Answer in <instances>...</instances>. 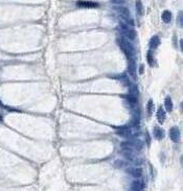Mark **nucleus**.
Listing matches in <instances>:
<instances>
[{
    "label": "nucleus",
    "instance_id": "obj_15",
    "mask_svg": "<svg viewBox=\"0 0 183 191\" xmlns=\"http://www.w3.org/2000/svg\"><path fill=\"white\" fill-rule=\"evenodd\" d=\"M165 111L163 110V108H159L158 110H157V119H158V121L160 122V123H163L165 120Z\"/></svg>",
    "mask_w": 183,
    "mask_h": 191
},
{
    "label": "nucleus",
    "instance_id": "obj_16",
    "mask_svg": "<svg viewBox=\"0 0 183 191\" xmlns=\"http://www.w3.org/2000/svg\"><path fill=\"white\" fill-rule=\"evenodd\" d=\"M164 106H165V110H166L168 112H172V111H173V108H174V106H173V100H172V98L170 96H168L164 99Z\"/></svg>",
    "mask_w": 183,
    "mask_h": 191
},
{
    "label": "nucleus",
    "instance_id": "obj_7",
    "mask_svg": "<svg viewBox=\"0 0 183 191\" xmlns=\"http://www.w3.org/2000/svg\"><path fill=\"white\" fill-rule=\"evenodd\" d=\"M127 172L131 176L135 178V179H139V178L142 176V169L139 168V167H132V168H129V169L127 170Z\"/></svg>",
    "mask_w": 183,
    "mask_h": 191
},
{
    "label": "nucleus",
    "instance_id": "obj_13",
    "mask_svg": "<svg viewBox=\"0 0 183 191\" xmlns=\"http://www.w3.org/2000/svg\"><path fill=\"white\" fill-rule=\"evenodd\" d=\"M161 19L164 23H170L172 21V19H173V15H172L171 11H164V12L162 13Z\"/></svg>",
    "mask_w": 183,
    "mask_h": 191
},
{
    "label": "nucleus",
    "instance_id": "obj_20",
    "mask_svg": "<svg viewBox=\"0 0 183 191\" xmlns=\"http://www.w3.org/2000/svg\"><path fill=\"white\" fill-rule=\"evenodd\" d=\"M153 109H154V104H153V100L150 99L148 101V106H146V110H148V113L151 114L153 112Z\"/></svg>",
    "mask_w": 183,
    "mask_h": 191
},
{
    "label": "nucleus",
    "instance_id": "obj_8",
    "mask_svg": "<svg viewBox=\"0 0 183 191\" xmlns=\"http://www.w3.org/2000/svg\"><path fill=\"white\" fill-rule=\"evenodd\" d=\"M170 138H171L172 141L174 142H178L179 141V138H180V130L177 126H173L170 130Z\"/></svg>",
    "mask_w": 183,
    "mask_h": 191
},
{
    "label": "nucleus",
    "instance_id": "obj_18",
    "mask_svg": "<svg viewBox=\"0 0 183 191\" xmlns=\"http://www.w3.org/2000/svg\"><path fill=\"white\" fill-rule=\"evenodd\" d=\"M129 87H130V88H129V90H130V93H129V94L133 95V96H135V97H138L139 91H138L137 87H136V86H133V85H130Z\"/></svg>",
    "mask_w": 183,
    "mask_h": 191
},
{
    "label": "nucleus",
    "instance_id": "obj_17",
    "mask_svg": "<svg viewBox=\"0 0 183 191\" xmlns=\"http://www.w3.org/2000/svg\"><path fill=\"white\" fill-rule=\"evenodd\" d=\"M135 7H136V12H137L138 16H142V15H144V4H142V2H141V0H136Z\"/></svg>",
    "mask_w": 183,
    "mask_h": 191
},
{
    "label": "nucleus",
    "instance_id": "obj_22",
    "mask_svg": "<svg viewBox=\"0 0 183 191\" xmlns=\"http://www.w3.org/2000/svg\"><path fill=\"white\" fill-rule=\"evenodd\" d=\"M126 0H112V2L116 3V4H122V3L125 2Z\"/></svg>",
    "mask_w": 183,
    "mask_h": 191
},
{
    "label": "nucleus",
    "instance_id": "obj_3",
    "mask_svg": "<svg viewBox=\"0 0 183 191\" xmlns=\"http://www.w3.org/2000/svg\"><path fill=\"white\" fill-rule=\"evenodd\" d=\"M114 9H115L116 12L118 13L119 15L122 16V18L125 19L126 24L134 25V22H133V20L131 19V14H130V11H129L127 7L118 5V6H115V7H114Z\"/></svg>",
    "mask_w": 183,
    "mask_h": 191
},
{
    "label": "nucleus",
    "instance_id": "obj_19",
    "mask_svg": "<svg viewBox=\"0 0 183 191\" xmlns=\"http://www.w3.org/2000/svg\"><path fill=\"white\" fill-rule=\"evenodd\" d=\"M146 61H148L150 66H152L153 64H154V57H153V53L151 50H150V51L148 52V55H146Z\"/></svg>",
    "mask_w": 183,
    "mask_h": 191
},
{
    "label": "nucleus",
    "instance_id": "obj_23",
    "mask_svg": "<svg viewBox=\"0 0 183 191\" xmlns=\"http://www.w3.org/2000/svg\"><path fill=\"white\" fill-rule=\"evenodd\" d=\"M144 67L141 65V66H140V70H139V73H144Z\"/></svg>",
    "mask_w": 183,
    "mask_h": 191
},
{
    "label": "nucleus",
    "instance_id": "obj_12",
    "mask_svg": "<svg viewBox=\"0 0 183 191\" xmlns=\"http://www.w3.org/2000/svg\"><path fill=\"white\" fill-rule=\"evenodd\" d=\"M160 45V38L158 36L152 37V39L150 40V47L151 49H156Z\"/></svg>",
    "mask_w": 183,
    "mask_h": 191
},
{
    "label": "nucleus",
    "instance_id": "obj_10",
    "mask_svg": "<svg viewBox=\"0 0 183 191\" xmlns=\"http://www.w3.org/2000/svg\"><path fill=\"white\" fill-rule=\"evenodd\" d=\"M153 135H154V137H155L156 139L158 140H161L164 138V130H162L161 127L159 126H155L154 127V130H153Z\"/></svg>",
    "mask_w": 183,
    "mask_h": 191
},
{
    "label": "nucleus",
    "instance_id": "obj_4",
    "mask_svg": "<svg viewBox=\"0 0 183 191\" xmlns=\"http://www.w3.org/2000/svg\"><path fill=\"white\" fill-rule=\"evenodd\" d=\"M119 26H120V31H122V35H124L127 39L135 40V38H136V31H135L134 29H132L128 24H126L124 22H122Z\"/></svg>",
    "mask_w": 183,
    "mask_h": 191
},
{
    "label": "nucleus",
    "instance_id": "obj_1",
    "mask_svg": "<svg viewBox=\"0 0 183 191\" xmlns=\"http://www.w3.org/2000/svg\"><path fill=\"white\" fill-rule=\"evenodd\" d=\"M116 42H117V44H118L119 48L122 49V51L124 52V53L126 55V57L128 58V60L129 59H133L135 50H134L133 45L129 42L128 40L126 39V38H117Z\"/></svg>",
    "mask_w": 183,
    "mask_h": 191
},
{
    "label": "nucleus",
    "instance_id": "obj_21",
    "mask_svg": "<svg viewBox=\"0 0 183 191\" xmlns=\"http://www.w3.org/2000/svg\"><path fill=\"white\" fill-rule=\"evenodd\" d=\"M178 24H179V26H182V24H183L182 12H180V13H179V15H178Z\"/></svg>",
    "mask_w": 183,
    "mask_h": 191
},
{
    "label": "nucleus",
    "instance_id": "obj_6",
    "mask_svg": "<svg viewBox=\"0 0 183 191\" xmlns=\"http://www.w3.org/2000/svg\"><path fill=\"white\" fill-rule=\"evenodd\" d=\"M128 72L133 79H136V63H135L134 59H129Z\"/></svg>",
    "mask_w": 183,
    "mask_h": 191
},
{
    "label": "nucleus",
    "instance_id": "obj_11",
    "mask_svg": "<svg viewBox=\"0 0 183 191\" xmlns=\"http://www.w3.org/2000/svg\"><path fill=\"white\" fill-rule=\"evenodd\" d=\"M79 7H87V9H92V7H98V3L92 2V1H79L76 3Z\"/></svg>",
    "mask_w": 183,
    "mask_h": 191
},
{
    "label": "nucleus",
    "instance_id": "obj_5",
    "mask_svg": "<svg viewBox=\"0 0 183 191\" xmlns=\"http://www.w3.org/2000/svg\"><path fill=\"white\" fill-rule=\"evenodd\" d=\"M116 134L124 138H131L132 137V130L129 125H124L116 130Z\"/></svg>",
    "mask_w": 183,
    "mask_h": 191
},
{
    "label": "nucleus",
    "instance_id": "obj_24",
    "mask_svg": "<svg viewBox=\"0 0 183 191\" xmlns=\"http://www.w3.org/2000/svg\"><path fill=\"white\" fill-rule=\"evenodd\" d=\"M1 120H2V117H1V115H0V121H1Z\"/></svg>",
    "mask_w": 183,
    "mask_h": 191
},
{
    "label": "nucleus",
    "instance_id": "obj_9",
    "mask_svg": "<svg viewBox=\"0 0 183 191\" xmlns=\"http://www.w3.org/2000/svg\"><path fill=\"white\" fill-rule=\"evenodd\" d=\"M146 187L144 183L142 181H139V180H136L134 182H132L131 184V189L132 191H142Z\"/></svg>",
    "mask_w": 183,
    "mask_h": 191
},
{
    "label": "nucleus",
    "instance_id": "obj_2",
    "mask_svg": "<svg viewBox=\"0 0 183 191\" xmlns=\"http://www.w3.org/2000/svg\"><path fill=\"white\" fill-rule=\"evenodd\" d=\"M122 147L127 152H138L141 150L144 147V142L138 138H132V139L122 143Z\"/></svg>",
    "mask_w": 183,
    "mask_h": 191
},
{
    "label": "nucleus",
    "instance_id": "obj_14",
    "mask_svg": "<svg viewBox=\"0 0 183 191\" xmlns=\"http://www.w3.org/2000/svg\"><path fill=\"white\" fill-rule=\"evenodd\" d=\"M125 98L127 99V101H128L129 104H130V106H135L136 104H137V102H138V97H135V96H133V95H131V94H127L125 96Z\"/></svg>",
    "mask_w": 183,
    "mask_h": 191
}]
</instances>
